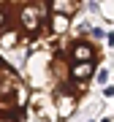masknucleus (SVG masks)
Instances as JSON below:
<instances>
[{"instance_id": "1", "label": "nucleus", "mask_w": 114, "mask_h": 122, "mask_svg": "<svg viewBox=\"0 0 114 122\" xmlns=\"http://www.w3.org/2000/svg\"><path fill=\"white\" fill-rule=\"evenodd\" d=\"M101 27L71 30L41 41L25 52L22 79L30 92V114L38 122H65L90 92L95 68L103 60Z\"/></svg>"}, {"instance_id": "3", "label": "nucleus", "mask_w": 114, "mask_h": 122, "mask_svg": "<svg viewBox=\"0 0 114 122\" xmlns=\"http://www.w3.org/2000/svg\"><path fill=\"white\" fill-rule=\"evenodd\" d=\"M30 114V92L14 62L0 52V122H25Z\"/></svg>"}, {"instance_id": "2", "label": "nucleus", "mask_w": 114, "mask_h": 122, "mask_svg": "<svg viewBox=\"0 0 114 122\" xmlns=\"http://www.w3.org/2000/svg\"><path fill=\"white\" fill-rule=\"evenodd\" d=\"M82 3H3L0 0V49L27 52L41 41L57 38L73 30V19L79 16Z\"/></svg>"}]
</instances>
